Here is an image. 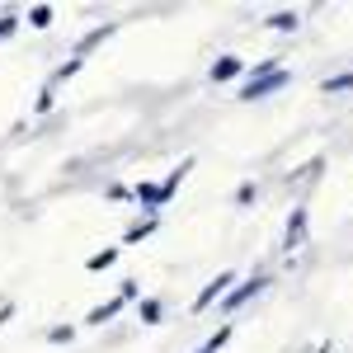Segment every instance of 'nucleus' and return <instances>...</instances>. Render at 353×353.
Instances as JSON below:
<instances>
[{"instance_id":"1","label":"nucleus","mask_w":353,"mask_h":353,"mask_svg":"<svg viewBox=\"0 0 353 353\" xmlns=\"http://www.w3.org/2000/svg\"><path fill=\"white\" fill-rule=\"evenodd\" d=\"M292 85V76L288 71H273V76H259V81H241V90H236V99H245V104H254V99H269V94H278V90H288Z\"/></svg>"},{"instance_id":"2","label":"nucleus","mask_w":353,"mask_h":353,"mask_svg":"<svg viewBox=\"0 0 353 353\" xmlns=\"http://www.w3.org/2000/svg\"><path fill=\"white\" fill-rule=\"evenodd\" d=\"M236 283H241V278H236V269H221L212 283H203V292L193 297V311H208L212 301H226V292H231Z\"/></svg>"},{"instance_id":"3","label":"nucleus","mask_w":353,"mask_h":353,"mask_svg":"<svg viewBox=\"0 0 353 353\" xmlns=\"http://www.w3.org/2000/svg\"><path fill=\"white\" fill-rule=\"evenodd\" d=\"M264 288H269V278H264V273H254V278H245V283H236V288L226 292V301H221V311H226V316H231V311H241L245 301H254L259 292H264Z\"/></svg>"},{"instance_id":"4","label":"nucleus","mask_w":353,"mask_h":353,"mask_svg":"<svg viewBox=\"0 0 353 353\" xmlns=\"http://www.w3.org/2000/svg\"><path fill=\"white\" fill-rule=\"evenodd\" d=\"M306 231H311V212H306V208H292V217L283 226V245H288V250H301V245H306Z\"/></svg>"},{"instance_id":"5","label":"nucleus","mask_w":353,"mask_h":353,"mask_svg":"<svg viewBox=\"0 0 353 353\" xmlns=\"http://www.w3.org/2000/svg\"><path fill=\"white\" fill-rule=\"evenodd\" d=\"M132 198L141 203V208H146V217H156V212L165 208V193H161V184H151V179H141V184L132 189Z\"/></svg>"},{"instance_id":"6","label":"nucleus","mask_w":353,"mask_h":353,"mask_svg":"<svg viewBox=\"0 0 353 353\" xmlns=\"http://www.w3.org/2000/svg\"><path fill=\"white\" fill-rule=\"evenodd\" d=\"M208 76H212V85H226V81H236V76H245V61L241 57H217Z\"/></svg>"},{"instance_id":"7","label":"nucleus","mask_w":353,"mask_h":353,"mask_svg":"<svg viewBox=\"0 0 353 353\" xmlns=\"http://www.w3.org/2000/svg\"><path fill=\"white\" fill-rule=\"evenodd\" d=\"M193 156H184V161L174 165V170H170V174H165V184H161V193H165V203H170V198H174V193H179V184H184V179H189V170H193Z\"/></svg>"},{"instance_id":"8","label":"nucleus","mask_w":353,"mask_h":353,"mask_svg":"<svg viewBox=\"0 0 353 353\" xmlns=\"http://www.w3.org/2000/svg\"><path fill=\"white\" fill-rule=\"evenodd\" d=\"M264 28H273V33H297L301 14H297V10H273L269 19H264Z\"/></svg>"},{"instance_id":"9","label":"nucleus","mask_w":353,"mask_h":353,"mask_svg":"<svg viewBox=\"0 0 353 353\" xmlns=\"http://www.w3.org/2000/svg\"><path fill=\"white\" fill-rule=\"evenodd\" d=\"M113 33H118V24H99V28H90V33H85L81 43H76V52H71V57H85L90 48H99L104 38H113Z\"/></svg>"},{"instance_id":"10","label":"nucleus","mask_w":353,"mask_h":353,"mask_svg":"<svg viewBox=\"0 0 353 353\" xmlns=\"http://www.w3.org/2000/svg\"><path fill=\"white\" fill-rule=\"evenodd\" d=\"M118 254H123V245H109V250H94V254L85 259V269H90V273H104V269H113V264H118Z\"/></svg>"},{"instance_id":"11","label":"nucleus","mask_w":353,"mask_h":353,"mask_svg":"<svg viewBox=\"0 0 353 353\" xmlns=\"http://www.w3.org/2000/svg\"><path fill=\"white\" fill-rule=\"evenodd\" d=\"M137 316H141V325H161V316H165L161 297H141L137 301Z\"/></svg>"},{"instance_id":"12","label":"nucleus","mask_w":353,"mask_h":353,"mask_svg":"<svg viewBox=\"0 0 353 353\" xmlns=\"http://www.w3.org/2000/svg\"><path fill=\"white\" fill-rule=\"evenodd\" d=\"M123 306H128L123 297H113V301H104V306H94V311L85 316V325H104V321H113V316H118Z\"/></svg>"},{"instance_id":"13","label":"nucleus","mask_w":353,"mask_h":353,"mask_svg":"<svg viewBox=\"0 0 353 353\" xmlns=\"http://www.w3.org/2000/svg\"><path fill=\"white\" fill-rule=\"evenodd\" d=\"M231 330H236L231 321H221V325H217V334H208V339H203V344H198L193 353H221V344L231 339Z\"/></svg>"},{"instance_id":"14","label":"nucleus","mask_w":353,"mask_h":353,"mask_svg":"<svg viewBox=\"0 0 353 353\" xmlns=\"http://www.w3.org/2000/svg\"><path fill=\"white\" fill-rule=\"evenodd\" d=\"M344 90H353V71H339V76L321 81V94H344Z\"/></svg>"},{"instance_id":"15","label":"nucleus","mask_w":353,"mask_h":353,"mask_svg":"<svg viewBox=\"0 0 353 353\" xmlns=\"http://www.w3.org/2000/svg\"><path fill=\"white\" fill-rule=\"evenodd\" d=\"M81 66H85V57H71V61H61V66L52 71V81H48V85H61V81H71V76H76Z\"/></svg>"},{"instance_id":"16","label":"nucleus","mask_w":353,"mask_h":353,"mask_svg":"<svg viewBox=\"0 0 353 353\" xmlns=\"http://www.w3.org/2000/svg\"><path fill=\"white\" fill-rule=\"evenodd\" d=\"M151 231H156V217H146V221H137L132 231H128V236H123V245H141V241H146V236H151Z\"/></svg>"},{"instance_id":"17","label":"nucleus","mask_w":353,"mask_h":353,"mask_svg":"<svg viewBox=\"0 0 353 353\" xmlns=\"http://www.w3.org/2000/svg\"><path fill=\"white\" fill-rule=\"evenodd\" d=\"M19 19H24V14H14V10H5V14H0V43L19 33Z\"/></svg>"},{"instance_id":"18","label":"nucleus","mask_w":353,"mask_h":353,"mask_svg":"<svg viewBox=\"0 0 353 353\" xmlns=\"http://www.w3.org/2000/svg\"><path fill=\"white\" fill-rule=\"evenodd\" d=\"M321 170H325V156H311V161L301 165V170H292V179H316Z\"/></svg>"},{"instance_id":"19","label":"nucleus","mask_w":353,"mask_h":353,"mask_svg":"<svg viewBox=\"0 0 353 353\" xmlns=\"http://www.w3.org/2000/svg\"><path fill=\"white\" fill-rule=\"evenodd\" d=\"M28 24L48 28V24H52V5H33V10H28Z\"/></svg>"},{"instance_id":"20","label":"nucleus","mask_w":353,"mask_h":353,"mask_svg":"<svg viewBox=\"0 0 353 353\" xmlns=\"http://www.w3.org/2000/svg\"><path fill=\"white\" fill-rule=\"evenodd\" d=\"M254 198H259V189H254V184H250V179H245L241 189H236V208H250V203H254Z\"/></svg>"},{"instance_id":"21","label":"nucleus","mask_w":353,"mask_h":353,"mask_svg":"<svg viewBox=\"0 0 353 353\" xmlns=\"http://www.w3.org/2000/svg\"><path fill=\"white\" fill-rule=\"evenodd\" d=\"M48 339H52V344H71L76 330H71V325H52V330H48Z\"/></svg>"},{"instance_id":"22","label":"nucleus","mask_w":353,"mask_h":353,"mask_svg":"<svg viewBox=\"0 0 353 353\" xmlns=\"http://www.w3.org/2000/svg\"><path fill=\"white\" fill-rule=\"evenodd\" d=\"M118 297H123V301H141V283H137V278H128V283L118 288Z\"/></svg>"},{"instance_id":"23","label":"nucleus","mask_w":353,"mask_h":353,"mask_svg":"<svg viewBox=\"0 0 353 353\" xmlns=\"http://www.w3.org/2000/svg\"><path fill=\"white\" fill-rule=\"evenodd\" d=\"M57 104V85H43V94H38V113H48Z\"/></svg>"},{"instance_id":"24","label":"nucleus","mask_w":353,"mask_h":353,"mask_svg":"<svg viewBox=\"0 0 353 353\" xmlns=\"http://www.w3.org/2000/svg\"><path fill=\"white\" fill-rule=\"evenodd\" d=\"M316 353H334V349H330V344H321V349H316Z\"/></svg>"}]
</instances>
